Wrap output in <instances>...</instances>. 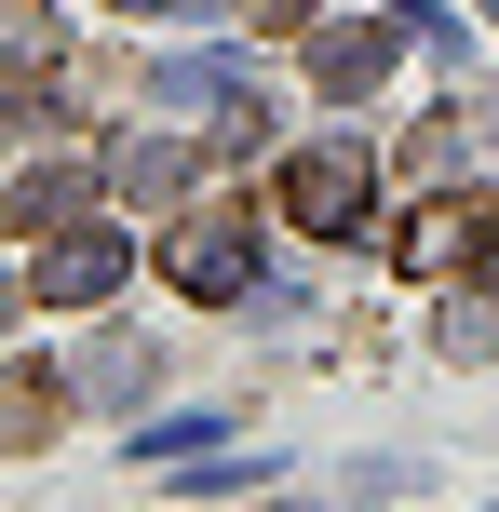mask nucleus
I'll use <instances>...</instances> for the list:
<instances>
[{
    "label": "nucleus",
    "mask_w": 499,
    "mask_h": 512,
    "mask_svg": "<svg viewBox=\"0 0 499 512\" xmlns=\"http://www.w3.org/2000/svg\"><path fill=\"white\" fill-rule=\"evenodd\" d=\"M270 216L311 230V243H351V230L378 216V162H365V149H297L284 176H270Z\"/></svg>",
    "instance_id": "obj_1"
},
{
    "label": "nucleus",
    "mask_w": 499,
    "mask_h": 512,
    "mask_svg": "<svg viewBox=\"0 0 499 512\" xmlns=\"http://www.w3.org/2000/svg\"><path fill=\"white\" fill-rule=\"evenodd\" d=\"M122 270H135V243L108 230V216H68V230H41V270L27 283H41L54 310H95V297H122Z\"/></svg>",
    "instance_id": "obj_2"
},
{
    "label": "nucleus",
    "mask_w": 499,
    "mask_h": 512,
    "mask_svg": "<svg viewBox=\"0 0 499 512\" xmlns=\"http://www.w3.org/2000/svg\"><path fill=\"white\" fill-rule=\"evenodd\" d=\"M486 243H499V203H486V189H446V203H419V216L392 230V256H405L419 283H459Z\"/></svg>",
    "instance_id": "obj_3"
},
{
    "label": "nucleus",
    "mask_w": 499,
    "mask_h": 512,
    "mask_svg": "<svg viewBox=\"0 0 499 512\" xmlns=\"http://www.w3.org/2000/svg\"><path fill=\"white\" fill-rule=\"evenodd\" d=\"M162 270H176V297H243V283H257V216H189L176 243H162Z\"/></svg>",
    "instance_id": "obj_4"
},
{
    "label": "nucleus",
    "mask_w": 499,
    "mask_h": 512,
    "mask_svg": "<svg viewBox=\"0 0 499 512\" xmlns=\"http://www.w3.org/2000/svg\"><path fill=\"white\" fill-rule=\"evenodd\" d=\"M149 108H176V122H230V108H257V68H243V54H162V68H149Z\"/></svg>",
    "instance_id": "obj_5"
},
{
    "label": "nucleus",
    "mask_w": 499,
    "mask_h": 512,
    "mask_svg": "<svg viewBox=\"0 0 499 512\" xmlns=\"http://www.w3.org/2000/svg\"><path fill=\"white\" fill-rule=\"evenodd\" d=\"M392 54H405V27H378V14H365V27H311V81H324L338 108L378 95V81H392Z\"/></svg>",
    "instance_id": "obj_6"
},
{
    "label": "nucleus",
    "mask_w": 499,
    "mask_h": 512,
    "mask_svg": "<svg viewBox=\"0 0 499 512\" xmlns=\"http://www.w3.org/2000/svg\"><path fill=\"white\" fill-rule=\"evenodd\" d=\"M81 203H95V176H81V162H27V176H14V203H0V216H14V230L41 243V230H68Z\"/></svg>",
    "instance_id": "obj_7"
},
{
    "label": "nucleus",
    "mask_w": 499,
    "mask_h": 512,
    "mask_svg": "<svg viewBox=\"0 0 499 512\" xmlns=\"http://www.w3.org/2000/svg\"><path fill=\"white\" fill-rule=\"evenodd\" d=\"M189 176H203V162H189V149H176V135H135V149H122V162H108V189H122V203H135V216H149V203H176V189H189Z\"/></svg>",
    "instance_id": "obj_8"
},
{
    "label": "nucleus",
    "mask_w": 499,
    "mask_h": 512,
    "mask_svg": "<svg viewBox=\"0 0 499 512\" xmlns=\"http://www.w3.org/2000/svg\"><path fill=\"white\" fill-rule=\"evenodd\" d=\"M54 405H68V391H54L41 364H0V459H27V445H54Z\"/></svg>",
    "instance_id": "obj_9"
},
{
    "label": "nucleus",
    "mask_w": 499,
    "mask_h": 512,
    "mask_svg": "<svg viewBox=\"0 0 499 512\" xmlns=\"http://www.w3.org/2000/svg\"><path fill=\"white\" fill-rule=\"evenodd\" d=\"M0 68H14V81H54V68H68V27H54V0H0Z\"/></svg>",
    "instance_id": "obj_10"
},
{
    "label": "nucleus",
    "mask_w": 499,
    "mask_h": 512,
    "mask_svg": "<svg viewBox=\"0 0 499 512\" xmlns=\"http://www.w3.org/2000/svg\"><path fill=\"white\" fill-rule=\"evenodd\" d=\"M149 378H162V351H149V337H95V351H81V391H95V405H135Z\"/></svg>",
    "instance_id": "obj_11"
},
{
    "label": "nucleus",
    "mask_w": 499,
    "mask_h": 512,
    "mask_svg": "<svg viewBox=\"0 0 499 512\" xmlns=\"http://www.w3.org/2000/svg\"><path fill=\"white\" fill-rule=\"evenodd\" d=\"M446 351H459V364L499 351V297H446Z\"/></svg>",
    "instance_id": "obj_12"
},
{
    "label": "nucleus",
    "mask_w": 499,
    "mask_h": 512,
    "mask_svg": "<svg viewBox=\"0 0 499 512\" xmlns=\"http://www.w3.org/2000/svg\"><path fill=\"white\" fill-rule=\"evenodd\" d=\"M216 432H230V418H162V432H135V445H149V459H216Z\"/></svg>",
    "instance_id": "obj_13"
},
{
    "label": "nucleus",
    "mask_w": 499,
    "mask_h": 512,
    "mask_svg": "<svg viewBox=\"0 0 499 512\" xmlns=\"http://www.w3.org/2000/svg\"><path fill=\"white\" fill-rule=\"evenodd\" d=\"M405 162H419V176H459V162H473V122H432V135H419Z\"/></svg>",
    "instance_id": "obj_14"
},
{
    "label": "nucleus",
    "mask_w": 499,
    "mask_h": 512,
    "mask_svg": "<svg viewBox=\"0 0 499 512\" xmlns=\"http://www.w3.org/2000/svg\"><path fill=\"white\" fill-rule=\"evenodd\" d=\"M216 14H243V27H311V0H216Z\"/></svg>",
    "instance_id": "obj_15"
},
{
    "label": "nucleus",
    "mask_w": 499,
    "mask_h": 512,
    "mask_svg": "<svg viewBox=\"0 0 499 512\" xmlns=\"http://www.w3.org/2000/svg\"><path fill=\"white\" fill-rule=\"evenodd\" d=\"M122 14H203V0H122Z\"/></svg>",
    "instance_id": "obj_16"
},
{
    "label": "nucleus",
    "mask_w": 499,
    "mask_h": 512,
    "mask_svg": "<svg viewBox=\"0 0 499 512\" xmlns=\"http://www.w3.org/2000/svg\"><path fill=\"white\" fill-rule=\"evenodd\" d=\"M0 324H14V283H0Z\"/></svg>",
    "instance_id": "obj_17"
},
{
    "label": "nucleus",
    "mask_w": 499,
    "mask_h": 512,
    "mask_svg": "<svg viewBox=\"0 0 499 512\" xmlns=\"http://www.w3.org/2000/svg\"><path fill=\"white\" fill-rule=\"evenodd\" d=\"M486 14H499V0H486Z\"/></svg>",
    "instance_id": "obj_18"
}]
</instances>
